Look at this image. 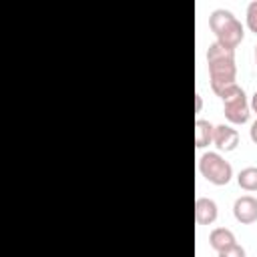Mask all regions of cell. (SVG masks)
Listing matches in <instances>:
<instances>
[{"mask_svg": "<svg viewBox=\"0 0 257 257\" xmlns=\"http://www.w3.org/2000/svg\"><path fill=\"white\" fill-rule=\"evenodd\" d=\"M199 173L213 185L221 187V185H227L233 177V167L229 161H225V157H221L219 153L215 151H209V153H203L199 157Z\"/></svg>", "mask_w": 257, "mask_h": 257, "instance_id": "cell-1", "label": "cell"}, {"mask_svg": "<svg viewBox=\"0 0 257 257\" xmlns=\"http://www.w3.org/2000/svg\"><path fill=\"white\" fill-rule=\"evenodd\" d=\"M223 112H225V118L231 124H243V122L249 120L251 104L247 102V96H245L243 88H239L235 94H231L229 98L223 100Z\"/></svg>", "mask_w": 257, "mask_h": 257, "instance_id": "cell-2", "label": "cell"}, {"mask_svg": "<svg viewBox=\"0 0 257 257\" xmlns=\"http://www.w3.org/2000/svg\"><path fill=\"white\" fill-rule=\"evenodd\" d=\"M233 215L239 223L251 225L257 221V199L253 195H241L233 203Z\"/></svg>", "mask_w": 257, "mask_h": 257, "instance_id": "cell-3", "label": "cell"}, {"mask_svg": "<svg viewBox=\"0 0 257 257\" xmlns=\"http://www.w3.org/2000/svg\"><path fill=\"white\" fill-rule=\"evenodd\" d=\"M213 143L219 151H225V153L235 151L239 145V133L231 124H217L213 133Z\"/></svg>", "mask_w": 257, "mask_h": 257, "instance_id": "cell-4", "label": "cell"}, {"mask_svg": "<svg viewBox=\"0 0 257 257\" xmlns=\"http://www.w3.org/2000/svg\"><path fill=\"white\" fill-rule=\"evenodd\" d=\"M217 42H221V44H225V46H229V48H237L239 44H241V40H243V36H245V28H243V24L237 20V18H233L229 24H225L217 34Z\"/></svg>", "mask_w": 257, "mask_h": 257, "instance_id": "cell-5", "label": "cell"}, {"mask_svg": "<svg viewBox=\"0 0 257 257\" xmlns=\"http://www.w3.org/2000/svg\"><path fill=\"white\" fill-rule=\"evenodd\" d=\"M217 215H219V209H217V203L209 197H197L195 201V221L199 225H211L217 221Z\"/></svg>", "mask_w": 257, "mask_h": 257, "instance_id": "cell-6", "label": "cell"}, {"mask_svg": "<svg viewBox=\"0 0 257 257\" xmlns=\"http://www.w3.org/2000/svg\"><path fill=\"white\" fill-rule=\"evenodd\" d=\"M233 243H237V241H235V233H233L231 229H227V227H215V229L209 233V245H211L217 253L223 251L225 247L233 245Z\"/></svg>", "mask_w": 257, "mask_h": 257, "instance_id": "cell-7", "label": "cell"}, {"mask_svg": "<svg viewBox=\"0 0 257 257\" xmlns=\"http://www.w3.org/2000/svg\"><path fill=\"white\" fill-rule=\"evenodd\" d=\"M213 133H215V126L209 120L197 118L195 120V147L197 149L209 147L213 143Z\"/></svg>", "mask_w": 257, "mask_h": 257, "instance_id": "cell-8", "label": "cell"}, {"mask_svg": "<svg viewBox=\"0 0 257 257\" xmlns=\"http://www.w3.org/2000/svg\"><path fill=\"white\" fill-rule=\"evenodd\" d=\"M233 18H237L229 8H215L211 14H209V28L217 34L225 24H229Z\"/></svg>", "mask_w": 257, "mask_h": 257, "instance_id": "cell-9", "label": "cell"}, {"mask_svg": "<svg viewBox=\"0 0 257 257\" xmlns=\"http://www.w3.org/2000/svg\"><path fill=\"white\" fill-rule=\"evenodd\" d=\"M225 58H235V50L221 44V42H211L207 48V62H215V60H225Z\"/></svg>", "mask_w": 257, "mask_h": 257, "instance_id": "cell-10", "label": "cell"}, {"mask_svg": "<svg viewBox=\"0 0 257 257\" xmlns=\"http://www.w3.org/2000/svg\"><path fill=\"white\" fill-rule=\"evenodd\" d=\"M237 183L245 191H257V167H245L237 175Z\"/></svg>", "mask_w": 257, "mask_h": 257, "instance_id": "cell-11", "label": "cell"}, {"mask_svg": "<svg viewBox=\"0 0 257 257\" xmlns=\"http://www.w3.org/2000/svg\"><path fill=\"white\" fill-rule=\"evenodd\" d=\"M245 18H247V26H249V30L257 34V0H251V2L247 4Z\"/></svg>", "mask_w": 257, "mask_h": 257, "instance_id": "cell-12", "label": "cell"}, {"mask_svg": "<svg viewBox=\"0 0 257 257\" xmlns=\"http://www.w3.org/2000/svg\"><path fill=\"white\" fill-rule=\"evenodd\" d=\"M219 257H245V247L239 243H233L223 251H219Z\"/></svg>", "mask_w": 257, "mask_h": 257, "instance_id": "cell-13", "label": "cell"}, {"mask_svg": "<svg viewBox=\"0 0 257 257\" xmlns=\"http://www.w3.org/2000/svg\"><path fill=\"white\" fill-rule=\"evenodd\" d=\"M249 137H251V141L257 145V118L253 120V124H251V128H249Z\"/></svg>", "mask_w": 257, "mask_h": 257, "instance_id": "cell-14", "label": "cell"}, {"mask_svg": "<svg viewBox=\"0 0 257 257\" xmlns=\"http://www.w3.org/2000/svg\"><path fill=\"white\" fill-rule=\"evenodd\" d=\"M195 104H197V106H195V110H197V112H201V106H203V98H201V94H199V92L195 94Z\"/></svg>", "mask_w": 257, "mask_h": 257, "instance_id": "cell-15", "label": "cell"}, {"mask_svg": "<svg viewBox=\"0 0 257 257\" xmlns=\"http://www.w3.org/2000/svg\"><path fill=\"white\" fill-rule=\"evenodd\" d=\"M251 110L257 114V90L253 92V96H251Z\"/></svg>", "mask_w": 257, "mask_h": 257, "instance_id": "cell-16", "label": "cell"}, {"mask_svg": "<svg viewBox=\"0 0 257 257\" xmlns=\"http://www.w3.org/2000/svg\"><path fill=\"white\" fill-rule=\"evenodd\" d=\"M255 62H257V44H255Z\"/></svg>", "mask_w": 257, "mask_h": 257, "instance_id": "cell-17", "label": "cell"}]
</instances>
